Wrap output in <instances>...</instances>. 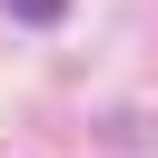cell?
Listing matches in <instances>:
<instances>
[{
	"mask_svg": "<svg viewBox=\"0 0 158 158\" xmlns=\"http://www.w3.org/2000/svg\"><path fill=\"white\" fill-rule=\"evenodd\" d=\"M10 10H20V20H30V30H40V20H59V10H69V0H10Z\"/></svg>",
	"mask_w": 158,
	"mask_h": 158,
	"instance_id": "1",
	"label": "cell"
}]
</instances>
